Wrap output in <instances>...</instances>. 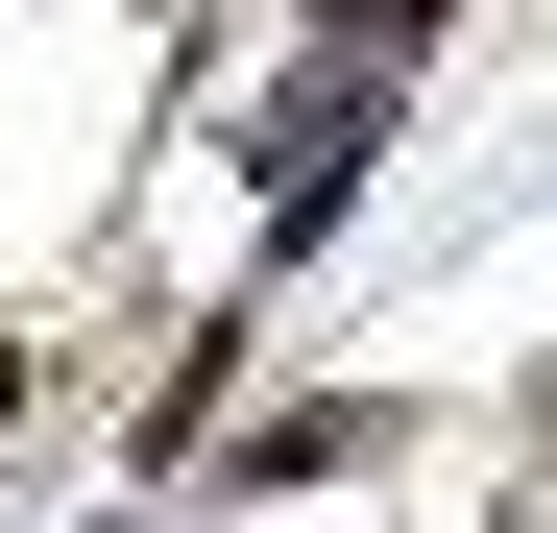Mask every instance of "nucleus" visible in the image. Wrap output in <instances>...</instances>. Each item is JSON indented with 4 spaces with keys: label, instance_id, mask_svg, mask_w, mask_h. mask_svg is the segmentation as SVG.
Here are the masks:
<instances>
[{
    "label": "nucleus",
    "instance_id": "f257e3e1",
    "mask_svg": "<svg viewBox=\"0 0 557 533\" xmlns=\"http://www.w3.org/2000/svg\"><path fill=\"white\" fill-rule=\"evenodd\" d=\"M412 25H460V0H315V49L363 73V49H412Z\"/></svg>",
    "mask_w": 557,
    "mask_h": 533
},
{
    "label": "nucleus",
    "instance_id": "f03ea898",
    "mask_svg": "<svg viewBox=\"0 0 557 533\" xmlns=\"http://www.w3.org/2000/svg\"><path fill=\"white\" fill-rule=\"evenodd\" d=\"M0 412H25V339H0Z\"/></svg>",
    "mask_w": 557,
    "mask_h": 533
}]
</instances>
